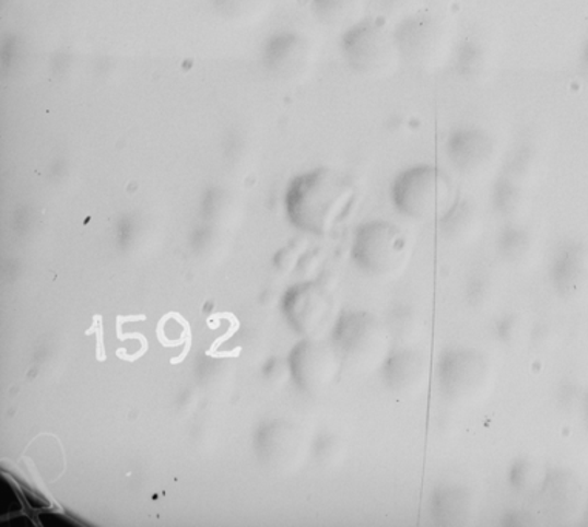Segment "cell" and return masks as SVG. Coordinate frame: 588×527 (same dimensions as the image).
<instances>
[{
    "label": "cell",
    "mask_w": 588,
    "mask_h": 527,
    "mask_svg": "<svg viewBox=\"0 0 588 527\" xmlns=\"http://www.w3.org/2000/svg\"><path fill=\"white\" fill-rule=\"evenodd\" d=\"M466 298L467 304L478 312L489 309L497 298L496 280L489 272H475L467 283Z\"/></svg>",
    "instance_id": "24"
},
{
    "label": "cell",
    "mask_w": 588,
    "mask_h": 527,
    "mask_svg": "<svg viewBox=\"0 0 588 527\" xmlns=\"http://www.w3.org/2000/svg\"><path fill=\"white\" fill-rule=\"evenodd\" d=\"M340 50L352 72L374 80L391 77L402 62L395 28L376 17H362L344 30Z\"/></svg>",
    "instance_id": "3"
},
{
    "label": "cell",
    "mask_w": 588,
    "mask_h": 527,
    "mask_svg": "<svg viewBox=\"0 0 588 527\" xmlns=\"http://www.w3.org/2000/svg\"><path fill=\"white\" fill-rule=\"evenodd\" d=\"M502 259L516 268H526L536 253L534 235L519 223H509L497 242Z\"/></svg>",
    "instance_id": "20"
},
{
    "label": "cell",
    "mask_w": 588,
    "mask_h": 527,
    "mask_svg": "<svg viewBox=\"0 0 588 527\" xmlns=\"http://www.w3.org/2000/svg\"><path fill=\"white\" fill-rule=\"evenodd\" d=\"M395 35L402 61L415 69H437L449 58L451 39L447 25L428 11H414L400 19Z\"/></svg>",
    "instance_id": "6"
},
{
    "label": "cell",
    "mask_w": 588,
    "mask_h": 527,
    "mask_svg": "<svg viewBox=\"0 0 588 527\" xmlns=\"http://www.w3.org/2000/svg\"><path fill=\"white\" fill-rule=\"evenodd\" d=\"M388 330L395 340L396 349H414L423 335V317L410 305H396L389 309Z\"/></svg>",
    "instance_id": "21"
},
{
    "label": "cell",
    "mask_w": 588,
    "mask_h": 527,
    "mask_svg": "<svg viewBox=\"0 0 588 527\" xmlns=\"http://www.w3.org/2000/svg\"><path fill=\"white\" fill-rule=\"evenodd\" d=\"M437 379L448 401L474 403L489 394L493 368L481 351L457 347L445 351L437 364Z\"/></svg>",
    "instance_id": "7"
},
{
    "label": "cell",
    "mask_w": 588,
    "mask_h": 527,
    "mask_svg": "<svg viewBox=\"0 0 588 527\" xmlns=\"http://www.w3.org/2000/svg\"><path fill=\"white\" fill-rule=\"evenodd\" d=\"M313 44L297 32H280L264 45L266 72L275 80L294 82L302 80L313 66Z\"/></svg>",
    "instance_id": "11"
},
{
    "label": "cell",
    "mask_w": 588,
    "mask_h": 527,
    "mask_svg": "<svg viewBox=\"0 0 588 527\" xmlns=\"http://www.w3.org/2000/svg\"><path fill=\"white\" fill-rule=\"evenodd\" d=\"M531 327H528L526 317L519 313H508L501 317L496 324L497 339L508 349H519L530 338Z\"/></svg>",
    "instance_id": "25"
},
{
    "label": "cell",
    "mask_w": 588,
    "mask_h": 527,
    "mask_svg": "<svg viewBox=\"0 0 588 527\" xmlns=\"http://www.w3.org/2000/svg\"><path fill=\"white\" fill-rule=\"evenodd\" d=\"M501 525L505 527H534L542 525L538 514L528 510H511L501 519Z\"/></svg>",
    "instance_id": "28"
},
{
    "label": "cell",
    "mask_w": 588,
    "mask_h": 527,
    "mask_svg": "<svg viewBox=\"0 0 588 527\" xmlns=\"http://www.w3.org/2000/svg\"><path fill=\"white\" fill-rule=\"evenodd\" d=\"M392 204L414 222H439L460 200L447 172L434 164H415L400 172L391 185Z\"/></svg>",
    "instance_id": "2"
},
{
    "label": "cell",
    "mask_w": 588,
    "mask_h": 527,
    "mask_svg": "<svg viewBox=\"0 0 588 527\" xmlns=\"http://www.w3.org/2000/svg\"><path fill=\"white\" fill-rule=\"evenodd\" d=\"M317 455L324 462H334L344 455L343 444L334 436H325L318 441Z\"/></svg>",
    "instance_id": "29"
},
{
    "label": "cell",
    "mask_w": 588,
    "mask_h": 527,
    "mask_svg": "<svg viewBox=\"0 0 588 527\" xmlns=\"http://www.w3.org/2000/svg\"><path fill=\"white\" fill-rule=\"evenodd\" d=\"M332 312L334 301L320 283H298L284 294V316L291 327L305 338H317L331 320Z\"/></svg>",
    "instance_id": "9"
},
{
    "label": "cell",
    "mask_w": 588,
    "mask_h": 527,
    "mask_svg": "<svg viewBox=\"0 0 588 527\" xmlns=\"http://www.w3.org/2000/svg\"><path fill=\"white\" fill-rule=\"evenodd\" d=\"M550 279L562 298H575L588 285V248L580 242L562 243L553 257Z\"/></svg>",
    "instance_id": "16"
},
{
    "label": "cell",
    "mask_w": 588,
    "mask_h": 527,
    "mask_svg": "<svg viewBox=\"0 0 588 527\" xmlns=\"http://www.w3.org/2000/svg\"><path fill=\"white\" fill-rule=\"evenodd\" d=\"M493 204L497 214L509 223H518V220L527 215L528 183L502 172L494 185Z\"/></svg>",
    "instance_id": "19"
},
{
    "label": "cell",
    "mask_w": 588,
    "mask_h": 527,
    "mask_svg": "<svg viewBox=\"0 0 588 527\" xmlns=\"http://www.w3.org/2000/svg\"><path fill=\"white\" fill-rule=\"evenodd\" d=\"M388 390L403 401L425 394L430 385L428 359L414 349H395L381 366Z\"/></svg>",
    "instance_id": "14"
},
{
    "label": "cell",
    "mask_w": 588,
    "mask_h": 527,
    "mask_svg": "<svg viewBox=\"0 0 588 527\" xmlns=\"http://www.w3.org/2000/svg\"><path fill=\"white\" fill-rule=\"evenodd\" d=\"M437 224H439L442 237L455 245H467L482 233L481 214L470 201L462 198Z\"/></svg>",
    "instance_id": "17"
},
{
    "label": "cell",
    "mask_w": 588,
    "mask_h": 527,
    "mask_svg": "<svg viewBox=\"0 0 588 527\" xmlns=\"http://www.w3.org/2000/svg\"><path fill=\"white\" fill-rule=\"evenodd\" d=\"M430 514L436 526H473L478 517V499L467 485L440 484L431 495Z\"/></svg>",
    "instance_id": "15"
},
{
    "label": "cell",
    "mask_w": 588,
    "mask_h": 527,
    "mask_svg": "<svg viewBox=\"0 0 588 527\" xmlns=\"http://www.w3.org/2000/svg\"><path fill=\"white\" fill-rule=\"evenodd\" d=\"M303 441L297 425L286 420H271L258 429L255 448L266 466L291 470L302 459Z\"/></svg>",
    "instance_id": "13"
},
{
    "label": "cell",
    "mask_w": 588,
    "mask_h": 527,
    "mask_svg": "<svg viewBox=\"0 0 588 527\" xmlns=\"http://www.w3.org/2000/svg\"><path fill=\"white\" fill-rule=\"evenodd\" d=\"M550 469L552 467L546 466L545 462L531 456H524L516 459L509 467V485L520 499L538 503L549 480Z\"/></svg>",
    "instance_id": "18"
},
{
    "label": "cell",
    "mask_w": 588,
    "mask_h": 527,
    "mask_svg": "<svg viewBox=\"0 0 588 527\" xmlns=\"http://www.w3.org/2000/svg\"><path fill=\"white\" fill-rule=\"evenodd\" d=\"M290 373L299 390L308 395H324L331 390L343 372V358L332 342L306 338L292 349Z\"/></svg>",
    "instance_id": "8"
},
{
    "label": "cell",
    "mask_w": 588,
    "mask_h": 527,
    "mask_svg": "<svg viewBox=\"0 0 588 527\" xmlns=\"http://www.w3.org/2000/svg\"><path fill=\"white\" fill-rule=\"evenodd\" d=\"M314 16L321 25L334 30H348L361 21L362 0H310Z\"/></svg>",
    "instance_id": "22"
},
{
    "label": "cell",
    "mask_w": 588,
    "mask_h": 527,
    "mask_svg": "<svg viewBox=\"0 0 588 527\" xmlns=\"http://www.w3.org/2000/svg\"><path fill=\"white\" fill-rule=\"evenodd\" d=\"M332 343L344 366L362 373L381 370L395 351V340L385 320L366 312H346L337 320Z\"/></svg>",
    "instance_id": "4"
},
{
    "label": "cell",
    "mask_w": 588,
    "mask_h": 527,
    "mask_svg": "<svg viewBox=\"0 0 588 527\" xmlns=\"http://www.w3.org/2000/svg\"><path fill=\"white\" fill-rule=\"evenodd\" d=\"M586 391L578 383H573L571 379L562 380L560 387H557V403L564 411H580L583 410L584 398H586Z\"/></svg>",
    "instance_id": "27"
},
{
    "label": "cell",
    "mask_w": 588,
    "mask_h": 527,
    "mask_svg": "<svg viewBox=\"0 0 588 527\" xmlns=\"http://www.w3.org/2000/svg\"><path fill=\"white\" fill-rule=\"evenodd\" d=\"M552 339L553 328L550 327L549 324L541 323L536 324L533 325V327H531L530 342L533 343L534 347H539V349H542V347L550 346Z\"/></svg>",
    "instance_id": "30"
},
{
    "label": "cell",
    "mask_w": 588,
    "mask_h": 527,
    "mask_svg": "<svg viewBox=\"0 0 588 527\" xmlns=\"http://www.w3.org/2000/svg\"><path fill=\"white\" fill-rule=\"evenodd\" d=\"M449 164L463 177H478L490 169L497 155L496 141L482 127H457L445 141Z\"/></svg>",
    "instance_id": "10"
},
{
    "label": "cell",
    "mask_w": 588,
    "mask_h": 527,
    "mask_svg": "<svg viewBox=\"0 0 588 527\" xmlns=\"http://www.w3.org/2000/svg\"><path fill=\"white\" fill-rule=\"evenodd\" d=\"M489 54L479 40L463 39L455 51V67L460 77L478 80L489 69Z\"/></svg>",
    "instance_id": "23"
},
{
    "label": "cell",
    "mask_w": 588,
    "mask_h": 527,
    "mask_svg": "<svg viewBox=\"0 0 588 527\" xmlns=\"http://www.w3.org/2000/svg\"><path fill=\"white\" fill-rule=\"evenodd\" d=\"M579 69L580 73L588 80V37L584 40L583 47L579 51Z\"/></svg>",
    "instance_id": "32"
},
{
    "label": "cell",
    "mask_w": 588,
    "mask_h": 527,
    "mask_svg": "<svg viewBox=\"0 0 588 527\" xmlns=\"http://www.w3.org/2000/svg\"><path fill=\"white\" fill-rule=\"evenodd\" d=\"M411 257V238L402 227L384 220L362 224L352 242V260L371 278H397L410 265Z\"/></svg>",
    "instance_id": "5"
},
{
    "label": "cell",
    "mask_w": 588,
    "mask_h": 527,
    "mask_svg": "<svg viewBox=\"0 0 588 527\" xmlns=\"http://www.w3.org/2000/svg\"><path fill=\"white\" fill-rule=\"evenodd\" d=\"M580 413H583L584 422H586V428L588 430V390L586 391V398H584L583 410H580Z\"/></svg>",
    "instance_id": "33"
},
{
    "label": "cell",
    "mask_w": 588,
    "mask_h": 527,
    "mask_svg": "<svg viewBox=\"0 0 588 527\" xmlns=\"http://www.w3.org/2000/svg\"><path fill=\"white\" fill-rule=\"evenodd\" d=\"M264 2L266 0H213L216 11L228 21H246L257 16Z\"/></svg>",
    "instance_id": "26"
},
{
    "label": "cell",
    "mask_w": 588,
    "mask_h": 527,
    "mask_svg": "<svg viewBox=\"0 0 588 527\" xmlns=\"http://www.w3.org/2000/svg\"><path fill=\"white\" fill-rule=\"evenodd\" d=\"M541 515L554 525H567L586 511L587 496L575 473L561 467L550 469L549 480L538 500Z\"/></svg>",
    "instance_id": "12"
},
{
    "label": "cell",
    "mask_w": 588,
    "mask_h": 527,
    "mask_svg": "<svg viewBox=\"0 0 588 527\" xmlns=\"http://www.w3.org/2000/svg\"><path fill=\"white\" fill-rule=\"evenodd\" d=\"M361 203L354 179L332 167H316L297 175L287 186L290 222L313 235H329L350 220Z\"/></svg>",
    "instance_id": "1"
},
{
    "label": "cell",
    "mask_w": 588,
    "mask_h": 527,
    "mask_svg": "<svg viewBox=\"0 0 588 527\" xmlns=\"http://www.w3.org/2000/svg\"><path fill=\"white\" fill-rule=\"evenodd\" d=\"M418 0H381V5L389 14H399V16H408L414 13V3Z\"/></svg>",
    "instance_id": "31"
}]
</instances>
